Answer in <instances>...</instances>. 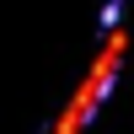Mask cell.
<instances>
[{"mask_svg": "<svg viewBox=\"0 0 134 134\" xmlns=\"http://www.w3.org/2000/svg\"><path fill=\"white\" fill-rule=\"evenodd\" d=\"M113 5H124V0H113Z\"/></svg>", "mask_w": 134, "mask_h": 134, "instance_id": "cell-1", "label": "cell"}]
</instances>
